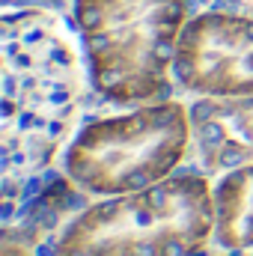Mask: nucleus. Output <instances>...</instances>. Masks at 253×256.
Returning <instances> with one entry per match:
<instances>
[{
  "label": "nucleus",
  "mask_w": 253,
  "mask_h": 256,
  "mask_svg": "<svg viewBox=\"0 0 253 256\" xmlns=\"http://www.w3.org/2000/svg\"><path fill=\"white\" fill-rule=\"evenodd\" d=\"M214 224V196L188 170L131 200H104L63 232V256H194Z\"/></svg>",
  "instance_id": "obj_2"
},
{
  "label": "nucleus",
  "mask_w": 253,
  "mask_h": 256,
  "mask_svg": "<svg viewBox=\"0 0 253 256\" xmlns=\"http://www.w3.org/2000/svg\"><path fill=\"white\" fill-rule=\"evenodd\" d=\"M188 0H72L92 86L110 102H170Z\"/></svg>",
  "instance_id": "obj_1"
},
{
  "label": "nucleus",
  "mask_w": 253,
  "mask_h": 256,
  "mask_svg": "<svg viewBox=\"0 0 253 256\" xmlns=\"http://www.w3.org/2000/svg\"><path fill=\"white\" fill-rule=\"evenodd\" d=\"M173 78L214 98L253 96V15L212 6L182 27Z\"/></svg>",
  "instance_id": "obj_4"
},
{
  "label": "nucleus",
  "mask_w": 253,
  "mask_h": 256,
  "mask_svg": "<svg viewBox=\"0 0 253 256\" xmlns=\"http://www.w3.org/2000/svg\"><path fill=\"white\" fill-rule=\"evenodd\" d=\"M188 110L158 102L86 126L66 152L72 182L92 194H137L176 173L190 131Z\"/></svg>",
  "instance_id": "obj_3"
},
{
  "label": "nucleus",
  "mask_w": 253,
  "mask_h": 256,
  "mask_svg": "<svg viewBox=\"0 0 253 256\" xmlns=\"http://www.w3.org/2000/svg\"><path fill=\"white\" fill-rule=\"evenodd\" d=\"M214 238L220 248L253 244V167H238L214 188Z\"/></svg>",
  "instance_id": "obj_5"
}]
</instances>
